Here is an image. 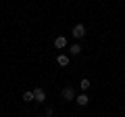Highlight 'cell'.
<instances>
[{"instance_id": "cell-1", "label": "cell", "mask_w": 125, "mask_h": 117, "mask_svg": "<svg viewBox=\"0 0 125 117\" xmlns=\"http://www.w3.org/2000/svg\"><path fill=\"white\" fill-rule=\"evenodd\" d=\"M71 36H73V38H77V40H79V38H83V36H85V25H81V23H77V25L73 27Z\"/></svg>"}, {"instance_id": "cell-2", "label": "cell", "mask_w": 125, "mask_h": 117, "mask_svg": "<svg viewBox=\"0 0 125 117\" xmlns=\"http://www.w3.org/2000/svg\"><path fill=\"white\" fill-rule=\"evenodd\" d=\"M62 98H65V100H75V98H77V96H75V90H73L71 86L62 88Z\"/></svg>"}, {"instance_id": "cell-3", "label": "cell", "mask_w": 125, "mask_h": 117, "mask_svg": "<svg viewBox=\"0 0 125 117\" xmlns=\"http://www.w3.org/2000/svg\"><path fill=\"white\" fill-rule=\"evenodd\" d=\"M33 96H36L38 103H44L46 100V90L44 88H36V90H33Z\"/></svg>"}, {"instance_id": "cell-4", "label": "cell", "mask_w": 125, "mask_h": 117, "mask_svg": "<svg viewBox=\"0 0 125 117\" xmlns=\"http://www.w3.org/2000/svg\"><path fill=\"white\" fill-rule=\"evenodd\" d=\"M54 46H56V48H65V46H67V38L65 36H56L54 38Z\"/></svg>"}, {"instance_id": "cell-5", "label": "cell", "mask_w": 125, "mask_h": 117, "mask_svg": "<svg viewBox=\"0 0 125 117\" xmlns=\"http://www.w3.org/2000/svg\"><path fill=\"white\" fill-rule=\"evenodd\" d=\"M75 103L79 105V107H85V105L90 103V98H88V94H79V96L75 98Z\"/></svg>"}, {"instance_id": "cell-6", "label": "cell", "mask_w": 125, "mask_h": 117, "mask_svg": "<svg viewBox=\"0 0 125 117\" xmlns=\"http://www.w3.org/2000/svg\"><path fill=\"white\" fill-rule=\"evenodd\" d=\"M56 63L61 65V67H67V65H69V57H67V54H58V57H56Z\"/></svg>"}, {"instance_id": "cell-7", "label": "cell", "mask_w": 125, "mask_h": 117, "mask_svg": "<svg viewBox=\"0 0 125 117\" xmlns=\"http://www.w3.org/2000/svg\"><path fill=\"white\" fill-rule=\"evenodd\" d=\"M23 100H25V103H31V100H36V96H33V90L23 92Z\"/></svg>"}, {"instance_id": "cell-8", "label": "cell", "mask_w": 125, "mask_h": 117, "mask_svg": "<svg viewBox=\"0 0 125 117\" xmlns=\"http://www.w3.org/2000/svg\"><path fill=\"white\" fill-rule=\"evenodd\" d=\"M79 88H81V90H83V92H85V90H88V88H90V80H88V77H83V80L79 82Z\"/></svg>"}, {"instance_id": "cell-9", "label": "cell", "mask_w": 125, "mask_h": 117, "mask_svg": "<svg viewBox=\"0 0 125 117\" xmlns=\"http://www.w3.org/2000/svg\"><path fill=\"white\" fill-rule=\"evenodd\" d=\"M81 52V46L79 44H71V54H79Z\"/></svg>"}, {"instance_id": "cell-10", "label": "cell", "mask_w": 125, "mask_h": 117, "mask_svg": "<svg viewBox=\"0 0 125 117\" xmlns=\"http://www.w3.org/2000/svg\"><path fill=\"white\" fill-rule=\"evenodd\" d=\"M44 115H46V117H52V115H54V109H52V107H48V109H46V113H44Z\"/></svg>"}]
</instances>
